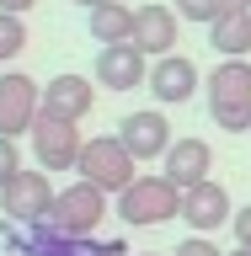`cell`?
<instances>
[{
	"mask_svg": "<svg viewBox=\"0 0 251 256\" xmlns=\"http://www.w3.org/2000/svg\"><path fill=\"white\" fill-rule=\"evenodd\" d=\"M208 118L230 134H251V59H224L203 86Z\"/></svg>",
	"mask_w": 251,
	"mask_h": 256,
	"instance_id": "1",
	"label": "cell"
},
{
	"mask_svg": "<svg viewBox=\"0 0 251 256\" xmlns=\"http://www.w3.org/2000/svg\"><path fill=\"white\" fill-rule=\"evenodd\" d=\"M75 171H80V182H91V187L118 192V198H123V192L139 182V160L123 150V139H118V134H96V139H86Z\"/></svg>",
	"mask_w": 251,
	"mask_h": 256,
	"instance_id": "2",
	"label": "cell"
},
{
	"mask_svg": "<svg viewBox=\"0 0 251 256\" xmlns=\"http://www.w3.org/2000/svg\"><path fill=\"white\" fill-rule=\"evenodd\" d=\"M118 219L144 230V224H166V219H182V187L166 182V176H139L134 187L118 198Z\"/></svg>",
	"mask_w": 251,
	"mask_h": 256,
	"instance_id": "3",
	"label": "cell"
},
{
	"mask_svg": "<svg viewBox=\"0 0 251 256\" xmlns=\"http://www.w3.org/2000/svg\"><path fill=\"white\" fill-rule=\"evenodd\" d=\"M102 214H107V192L91 187V182H70V187L59 192V203H54V230L70 240H91L96 224H102Z\"/></svg>",
	"mask_w": 251,
	"mask_h": 256,
	"instance_id": "4",
	"label": "cell"
},
{
	"mask_svg": "<svg viewBox=\"0 0 251 256\" xmlns=\"http://www.w3.org/2000/svg\"><path fill=\"white\" fill-rule=\"evenodd\" d=\"M43 118V86L27 80L22 70L0 75V139H16V134H32Z\"/></svg>",
	"mask_w": 251,
	"mask_h": 256,
	"instance_id": "5",
	"label": "cell"
},
{
	"mask_svg": "<svg viewBox=\"0 0 251 256\" xmlns=\"http://www.w3.org/2000/svg\"><path fill=\"white\" fill-rule=\"evenodd\" d=\"M54 203H59V192H54V182L43 171H22L11 187L0 192V214L11 224H48L54 219Z\"/></svg>",
	"mask_w": 251,
	"mask_h": 256,
	"instance_id": "6",
	"label": "cell"
},
{
	"mask_svg": "<svg viewBox=\"0 0 251 256\" xmlns=\"http://www.w3.org/2000/svg\"><path fill=\"white\" fill-rule=\"evenodd\" d=\"M27 139H32V155H38L43 171H75L80 150H86L80 128L75 123H59V118H38V128H32Z\"/></svg>",
	"mask_w": 251,
	"mask_h": 256,
	"instance_id": "7",
	"label": "cell"
},
{
	"mask_svg": "<svg viewBox=\"0 0 251 256\" xmlns=\"http://www.w3.org/2000/svg\"><path fill=\"white\" fill-rule=\"evenodd\" d=\"M118 139H123V150L144 166V160H166L171 155L176 134H171V123H166L160 112H128L123 123H118Z\"/></svg>",
	"mask_w": 251,
	"mask_h": 256,
	"instance_id": "8",
	"label": "cell"
},
{
	"mask_svg": "<svg viewBox=\"0 0 251 256\" xmlns=\"http://www.w3.org/2000/svg\"><path fill=\"white\" fill-rule=\"evenodd\" d=\"M208 171H214V150H208V139H192V134H187V139H176L171 155L160 160V176H166V182H176L182 192L203 187Z\"/></svg>",
	"mask_w": 251,
	"mask_h": 256,
	"instance_id": "9",
	"label": "cell"
},
{
	"mask_svg": "<svg viewBox=\"0 0 251 256\" xmlns=\"http://www.w3.org/2000/svg\"><path fill=\"white\" fill-rule=\"evenodd\" d=\"M91 107H96V86H91L86 75H54V80L43 86V118L80 123Z\"/></svg>",
	"mask_w": 251,
	"mask_h": 256,
	"instance_id": "10",
	"label": "cell"
},
{
	"mask_svg": "<svg viewBox=\"0 0 251 256\" xmlns=\"http://www.w3.org/2000/svg\"><path fill=\"white\" fill-rule=\"evenodd\" d=\"M134 48H139L144 59H150V54H155V59H171V48H176V11L171 6L150 0V6L134 11Z\"/></svg>",
	"mask_w": 251,
	"mask_h": 256,
	"instance_id": "11",
	"label": "cell"
},
{
	"mask_svg": "<svg viewBox=\"0 0 251 256\" xmlns=\"http://www.w3.org/2000/svg\"><path fill=\"white\" fill-rule=\"evenodd\" d=\"M182 219L192 224V235H208V230L230 224L235 219V214H230V192H224L219 182H203V187L182 192Z\"/></svg>",
	"mask_w": 251,
	"mask_h": 256,
	"instance_id": "12",
	"label": "cell"
},
{
	"mask_svg": "<svg viewBox=\"0 0 251 256\" xmlns=\"http://www.w3.org/2000/svg\"><path fill=\"white\" fill-rule=\"evenodd\" d=\"M0 240L6 251H22V256H70V235H59L54 224H11L0 219Z\"/></svg>",
	"mask_w": 251,
	"mask_h": 256,
	"instance_id": "13",
	"label": "cell"
},
{
	"mask_svg": "<svg viewBox=\"0 0 251 256\" xmlns=\"http://www.w3.org/2000/svg\"><path fill=\"white\" fill-rule=\"evenodd\" d=\"M192 91H198V70H192V59L171 54V59L150 64V96H155V102L176 107V102H192Z\"/></svg>",
	"mask_w": 251,
	"mask_h": 256,
	"instance_id": "14",
	"label": "cell"
},
{
	"mask_svg": "<svg viewBox=\"0 0 251 256\" xmlns=\"http://www.w3.org/2000/svg\"><path fill=\"white\" fill-rule=\"evenodd\" d=\"M96 86H107V91H134V86H144V54L134 43L102 48V54H96Z\"/></svg>",
	"mask_w": 251,
	"mask_h": 256,
	"instance_id": "15",
	"label": "cell"
},
{
	"mask_svg": "<svg viewBox=\"0 0 251 256\" xmlns=\"http://www.w3.org/2000/svg\"><path fill=\"white\" fill-rule=\"evenodd\" d=\"M86 32H91L102 48H123V43H134V11H128L123 0L96 6V11H86Z\"/></svg>",
	"mask_w": 251,
	"mask_h": 256,
	"instance_id": "16",
	"label": "cell"
},
{
	"mask_svg": "<svg viewBox=\"0 0 251 256\" xmlns=\"http://www.w3.org/2000/svg\"><path fill=\"white\" fill-rule=\"evenodd\" d=\"M208 48L219 59H246L251 54V11H230L208 27Z\"/></svg>",
	"mask_w": 251,
	"mask_h": 256,
	"instance_id": "17",
	"label": "cell"
},
{
	"mask_svg": "<svg viewBox=\"0 0 251 256\" xmlns=\"http://www.w3.org/2000/svg\"><path fill=\"white\" fill-rule=\"evenodd\" d=\"M27 48V27H22V16H0V59H16Z\"/></svg>",
	"mask_w": 251,
	"mask_h": 256,
	"instance_id": "18",
	"label": "cell"
},
{
	"mask_svg": "<svg viewBox=\"0 0 251 256\" xmlns=\"http://www.w3.org/2000/svg\"><path fill=\"white\" fill-rule=\"evenodd\" d=\"M176 11L187 16V22H203V27H214V22L224 16V6H219V0H176Z\"/></svg>",
	"mask_w": 251,
	"mask_h": 256,
	"instance_id": "19",
	"label": "cell"
},
{
	"mask_svg": "<svg viewBox=\"0 0 251 256\" xmlns=\"http://www.w3.org/2000/svg\"><path fill=\"white\" fill-rule=\"evenodd\" d=\"M22 176V160H16V139H0V192Z\"/></svg>",
	"mask_w": 251,
	"mask_h": 256,
	"instance_id": "20",
	"label": "cell"
},
{
	"mask_svg": "<svg viewBox=\"0 0 251 256\" xmlns=\"http://www.w3.org/2000/svg\"><path fill=\"white\" fill-rule=\"evenodd\" d=\"M171 256H224V251H219V246H214L208 235H187V240H182V246H176Z\"/></svg>",
	"mask_w": 251,
	"mask_h": 256,
	"instance_id": "21",
	"label": "cell"
},
{
	"mask_svg": "<svg viewBox=\"0 0 251 256\" xmlns=\"http://www.w3.org/2000/svg\"><path fill=\"white\" fill-rule=\"evenodd\" d=\"M230 224H235V246H251V203L240 208V214H235Z\"/></svg>",
	"mask_w": 251,
	"mask_h": 256,
	"instance_id": "22",
	"label": "cell"
},
{
	"mask_svg": "<svg viewBox=\"0 0 251 256\" xmlns=\"http://www.w3.org/2000/svg\"><path fill=\"white\" fill-rule=\"evenodd\" d=\"M38 0H0V16H27Z\"/></svg>",
	"mask_w": 251,
	"mask_h": 256,
	"instance_id": "23",
	"label": "cell"
},
{
	"mask_svg": "<svg viewBox=\"0 0 251 256\" xmlns=\"http://www.w3.org/2000/svg\"><path fill=\"white\" fill-rule=\"evenodd\" d=\"M219 6H224V16L230 11H251V0H219Z\"/></svg>",
	"mask_w": 251,
	"mask_h": 256,
	"instance_id": "24",
	"label": "cell"
},
{
	"mask_svg": "<svg viewBox=\"0 0 251 256\" xmlns=\"http://www.w3.org/2000/svg\"><path fill=\"white\" fill-rule=\"evenodd\" d=\"M75 6H86V11H96V6H112V0H75Z\"/></svg>",
	"mask_w": 251,
	"mask_h": 256,
	"instance_id": "25",
	"label": "cell"
},
{
	"mask_svg": "<svg viewBox=\"0 0 251 256\" xmlns=\"http://www.w3.org/2000/svg\"><path fill=\"white\" fill-rule=\"evenodd\" d=\"M224 256H251V246H235V251H224Z\"/></svg>",
	"mask_w": 251,
	"mask_h": 256,
	"instance_id": "26",
	"label": "cell"
},
{
	"mask_svg": "<svg viewBox=\"0 0 251 256\" xmlns=\"http://www.w3.org/2000/svg\"><path fill=\"white\" fill-rule=\"evenodd\" d=\"M0 256H11V251H0Z\"/></svg>",
	"mask_w": 251,
	"mask_h": 256,
	"instance_id": "27",
	"label": "cell"
}]
</instances>
